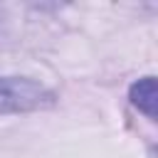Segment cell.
<instances>
[{"mask_svg": "<svg viewBox=\"0 0 158 158\" xmlns=\"http://www.w3.org/2000/svg\"><path fill=\"white\" fill-rule=\"evenodd\" d=\"M54 94L40 81L25 77H0V114L35 111L52 106Z\"/></svg>", "mask_w": 158, "mask_h": 158, "instance_id": "cell-1", "label": "cell"}, {"mask_svg": "<svg viewBox=\"0 0 158 158\" xmlns=\"http://www.w3.org/2000/svg\"><path fill=\"white\" fill-rule=\"evenodd\" d=\"M131 104L138 106V111H143L148 118H156V104H158V89H156V79L153 77H143L138 81L131 84L128 89Z\"/></svg>", "mask_w": 158, "mask_h": 158, "instance_id": "cell-2", "label": "cell"}]
</instances>
